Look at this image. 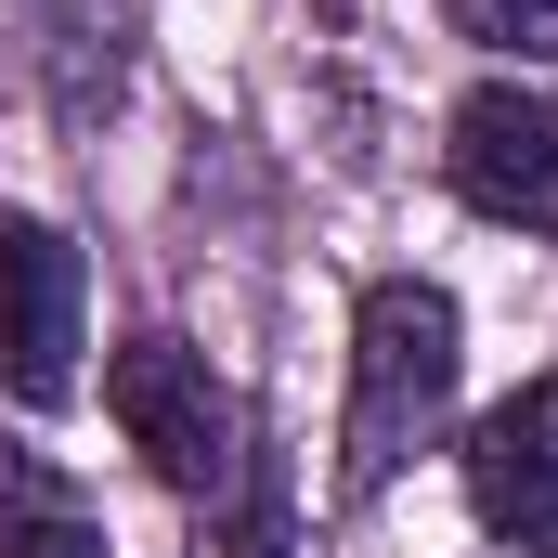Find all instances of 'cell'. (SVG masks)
I'll list each match as a JSON object with an SVG mask.
<instances>
[{
	"label": "cell",
	"mask_w": 558,
	"mask_h": 558,
	"mask_svg": "<svg viewBox=\"0 0 558 558\" xmlns=\"http://www.w3.org/2000/svg\"><path fill=\"white\" fill-rule=\"evenodd\" d=\"M454 377H468V312L454 286L428 274H377L351 312V416H338V494H390L416 468L441 416H454Z\"/></svg>",
	"instance_id": "6da1fadb"
},
{
	"label": "cell",
	"mask_w": 558,
	"mask_h": 558,
	"mask_svg": "<svg viewBox=\"0 0 558 558\" xmlns=\"http://www.w3.org/2000/svg\"><path fill=\"white\" fill-rule=\"evenodd\" d=\"M441 13H454V39H481L507 65H546L558 52V0H441Z\"/></svg>",
	"instance_id": "ba28073f"
},
{
	"label": "cell",
	"mask_w": 558,
	"mask_h": 558,
	"mask_svg": "<svg viewBox=\"0 0 558 558\" xmlns=\"http://www.w3.org/2000/svg\"><path fill=\"white\" fill-rule=\"evenodd\" d=\"M105 416H118V441H131L182 507H208V520H221V507L247 494V468L274 454L260 416L234 403V377H221L195 338H169V325H143V338L105 351Z\"/></svg>",
	"instance_id": "7a4b0ae2"
},
{
	"label": "cell",
	"mask_w": 558,
	"mask_h": 558,
	"mask_svg": "<svg viewBox=\"0 0 558 558\" xmlns=\"http://www.w3.org/2000/svg\"><path fill=\"white\" fill-rule=\"evenodd\" d=\"M39 52H52V105L65 131H92L131 78V0H39Z\"/></svg>",
	"instance_id": "52a82bcc"
},
{
	"label": "cell",
	"mask_w": 558,
	"mask_h": 558,
	"mask_svg": "<svg viewBox=\"0 0 558 558\" xmlns=\"http://www.w3.org/2000/svg\"><path fill=\"white\" fill-rule=\"evenodd\" d=\"M441 182L507 234H558V105L520 78H481L441 131Z\"/></svg>",
	"instance_id": "277c9868"
},
{
	"label": "cell",
	"mask_w": 558,
	"mask_h": 558,
	"mask_svg": "<svg viewBox=\"0 0 558 558\" xmlns=\"http://www.w3.org/2000/svg\"><path fill=\"white\" fill-rule=\"evenodd\" d=\"M0 558H118V533H105V507L52 454L0 441Z\"/></svg>",
	"instance_id": "8992f818"
},
{
	"label": "cell",
	"mask_w": 558,
	"mask_h": 558,
	"mask_svg": "<svg viewBox=\"0 0 558 558\" xmlns=\"http://www.w3.org/2000/svg\"><path fill=\"white\" fill-rule=\"evenodd\" d=\"M468 507L507 558H558V377H520L468 428Z\"/></svg>",
	"instance_id": "5b68a950"
},
{
	"label": "cell",
	"mask_w": 558,
	"mask_h": 558,
	"mask_svg": "<svg viewBox=\"0 0 558 558\" xmlns=\"http://www.w3.org/2000/svg\"><path fill=\"white\" fill-rule=\"evenodd\" d=\"M78 312H92V260L52 221L0 208V403L13 416L78 403Z\"/></svg>",
	"instance_id": "3957f363"
}]
</instances>
